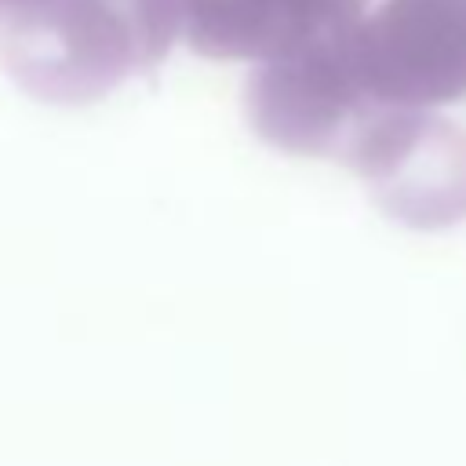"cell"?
<instances>
[{
    "label": "cell",
    "instance_id": "cell-2",
    "mask_svg": "<svg viewBox=\"0 0 466 466\" xmlns=\"http://www.w3.org/2000/svg\"><path fill=\"white\" fill-rule=\"evenodd\" d=\"M178 33L193 55L284 58L309 44L313 25L335 0H171Z\"/></svg>",
    "mask_w": 466,
    "mask_h": 466
},
{
    "label": "cell",
    "instance_id": "cell-1",
    "mask_svg": "<svg viewBox=\"0 0 466 466\" xmlns=\"http://www.w3.org/2000/svg\"><path fill=\"white\" fill-rule=\"evenodd\" d=\"M175 36L171 0H51L7 22L0 62L25 95L87 106L157 69Z\"/></svg>",
    "mask_w": 466,
    "mask_h": 466
},
{
    "label": "cell",
    "instance_id": "cell-3",
    "mask_svg": "<svg viewBox=\"0 0 466 466\" xmlns=\"http://www.w3.org/2000/svg\"><path fill=\"white\" fill-rule=\"evenodd\" d=\"M44 4H51V0H0V18L11 22V18H18V15H25V11H36V7H44Z\"/></svg>",
    "mask_w": 466,
    "mask_h": 466
}]
</instances>
